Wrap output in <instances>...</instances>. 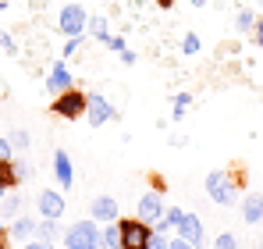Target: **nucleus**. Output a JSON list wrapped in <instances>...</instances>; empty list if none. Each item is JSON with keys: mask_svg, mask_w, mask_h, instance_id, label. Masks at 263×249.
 I'll return each mask as SVG.
<instances>
[{"mask_svg": "<svg viewBox=\"0 0 263 249\" xmlns=\"http://www.w3.org/2000/svg\"><path fill=\"white\" fill-rule=\"evenodd\" d=\"M64 249H103V242H100V224L92 217L89 221H75L64 232Z\"/></svg>", "mask_w": 263, "mask_h": 249, "instance_id": "obj_1", "label": "nucleus"}, {"mask_svg": "<svg viewBox=\"0 0 263 249\" xmlns=\"http://www.w3.org/2000/svg\"><path fill=\"white\" fill-rule=\"evenodd\" d=\"M118 228H121V249H149L153 224H146L139 217H121Z\"/></svg>", "mask_w": 263, "mask_h": 249, "instance_id": "obj_2", "label": "nucleus"}, {"mask_svg": "<svg viewBox=\"0 0 263 249\" xmlns=\"http://www.w3.org/2000/svg\"><path fill=\"white\" fill-rule=\"evenodd\" d=\"M86 103H89V96L82 93V89H68V93L53 96L50 111H53L57 118H64V121H79V118L86 114Z\"/></svg>", "mask_w": 263, "mask_h": 249, "instance_id": "obj_3", "label": "nucleus"}, {"mask_svg": "<svg viewBox=\"0 0 263 249\" xmlns=\"http://www.w3.org/2000/svg\"><path fill=\"white\" fill-rule=\"evenodd\" d=\"M206 196L214 200V203H220V207H231L235 203V182H231V171H210L206 174Z\"/></svg>", "mask_w": 263, "mask_h": 249, "instance_id": "obj_4", "label": "nucleus"}, {"mask_svg": "<svg viewBox=\"0 0 263 249\" xmlns=\"http://www.w3.org/2000/svg\"><path fill=\"white\" fill-rule=\"evenodd\" d=\"M89 25V11L82 7V4H64L61 7V18H57V29L71 40V36H82Z\"/></svg>", "mask_w": 263, "mask_h": 249, "instance_id": "obj_5", "label": "nucleus"}, {"mask_svg": "<svg viewBox=\"0 0 263 249\" xmlns=\"http://www.w3.org/2000/svg\"><path fill=\"white\" fill-rule=\"evenodd\" d=\"M89 96V103H86V118L92 128H103L107 121H114L118 118V111L110 107V100L103 96V93H86Z\"/></svg>", "mask_w": 263, "mask_h": 249, "instance_id": "obj_6", "label": "nucleus"}, {"mask_svg": "<svg viewBox=\"0 0 263 249\" xmlns=\"http://www.w3.org/2000/svg\"><path fill=\"white\" fill-rule=\"evenodd\" d=\"M178 239H185L189 246H196V249H199L203 242H206L203 221H199V217H196L192 210H185V214H181V221H178Z\"/></svg>", "mask_w": 263, "mask_h": 249, "instance_id": "obj_7", "label": "nucleus"}, {"mask_svg": "<svg viewBox=\"0 0 263 249\" xmlns=\"http://www.w3.org/2000/svg\"><path fill=\"white\" fill-rule=\"evenodd\" d=\"M89 217H92L96 224H114V221H121L118 200H114V196H96V200L89 203Z\"/></svg>", "mask_w": 263, "mask_h": 249, "instance_id": "obj_8", "label": "nucleus"}, {"mask_svg": "<svg viewBox=\"0 0 263 249\" xmlns=\"http://www.w3.org/2000/svg\"><path fill=\"white\" fill-rule=\"evenodd\" d=\"M164 192H146L142 200H139V207H135V217L139 221H146V224H157L160 217H164Z\"/></svg>", "mask_w": 263, "mask_h": 249, "instance_id": "obj_9", "label": "nucleus"}, {"mask_svg": "<svg viewBox=\"0 0 263 249\" xmlns=\"http://www.w3.org/2000/svg\"><path fill=\"white\" fill-rule=\"evenodd\" d=\"M68 89H75V75L68 72L64 61H57V64L50 68V75H46V93L61 96V93H68Z\"/></svg>", "mask_w": 263, "mask_h": 249, "instance_id": "obj_10", "label": "nucleus"}, {"mask_svg": "<svg viewBox=\"0 0 263 249\" xmlns=\"http://www.w3.org/2000/svg\"><path fill=\"white\" fill-rule=\"evenodd\" d=\"M36 207H40V214H43L46 221H61L64 217V196L61 192H53V189H43L40 192V200H36Z\"/></svg>", "mask_w": 263, "mask_h": 249, "instance_id": "obj_11", "label": "nucleus"}, {"mask_svg": "<svg viewBox=\"0 0 263 249\" xmlns=\"http://www.w3.org/2000/svg\"><path fill=\"white\" fill-rule=\"evenodd\" d=\"M53 174H57L61 189H71V185H75V167H71V157H68L64 150L53 153Z\"/></svg>", "mask_w": 263, "mask_h": 249, "instance_id": "obj_12", "label": "nucleus"}, {"mask_svg": "<svg viewBox=\"0 0 263 249\" xmlns=\"http://www.w3.org/2000/svg\"><path fill=\"white\" fill-rule=\"evenodd\" d=\"M242 217H246V224H263V196H246L242 200Z\"/></svg>", "mask_w": 263, "mask_h": 249, "instance_id": "obj_13", "label": "nucleus"}, {"mask_svg": "<svg viewBox=\"0 0 263 249\" xmlns=\"http://www.w3.org/2000/svg\"><path fill=\"white\" fill-rule=\"evenodd\" d=\"M0 214H7V217H22V192H18V189H7V192L0 196Z\"/></svg>", "mask_w": 263, "mask_h": 249, "instance_id": "obj_14", "label": "nucleus"}, {"mask_svg": "<svg viewBox=\"0 0 263 249\" xmlns=\"http://www.w3.org/2000/svg\"><path fill=\"white\" fill-rule=\"evenodd\" d=\"M181 214H185V210H178V207H167V210H164V217H160V221L153 224V232H160V235H164V232H171V228H178V221H181Z\"/></svg>", "mask_w": 263, "mask_h": 249, "instance_id": "obj_15", "label": "nucleus"}, {"mask_svg": "<svg viewBox=\"0 0 263 249\" xmlns=\"http://www.w3.org/2000/svg\"><path fill=\"white\" fill-rule=\"evenodd\" d=\"M0 189H18V171H14V161H0Z\"/></svg>", "mask_w": 263, "mask_h": 249, "instance_id": "obj_16", "label": "nucleus"}, {"mask_svg": "<svg viewBox=\"0 0 263 249\" xmlns=\"http://www.w3.org/2000/svg\"><path fill=\"white\" fill-rule=\"evenodd\" d=\"M100 242H103V249H121V228H118V221L114 224H103Z\"/></svg>", "mask_w": 263, "mask_h": 249, "instance_id": "obj_17", "label": "nucleus"}, {"mask_svg": "<svg viewBox=\"0 0 263 249\" xmlns=\"http://www.w3.org/2000/svg\"><path fill=\"white\" fill-rule=\"evenodd\" d=\"M89 36H92V40H107V36H110V25H107V18H103V14H92V18H89Z\"/></svg>", "mask_w": 263, "mask_h": 249, "instance_id": "obj_18", "label": "nucleus"}, {"mask_svg": "<svg viewBox=\"0 0 263 249\" xmlns=\"http://www.w3.org/2000/svg\"><path fill=\"white\" fill-rule=\"evenodd\" d=\"M36 235V224L29 221V217H14V224H11V239H32Z\"/></svg>", "mask_w": 263, "mask_h": 249, "instance_id": "obj_19", "label": "nucleus"}, {"mask_svg": "<svg viewBox=\"0 0 263 249\" xmlns=\"http://www.w3.org/2000/svg\"><path fill=\"white\" fill-rule=\"evenodd\" d=\"M36 239H43V242H53V239H57V221H40V224H36Z\"/></svg>", "mask_w": 263, "mask_h": 249, "instance_id": "obj_20", "label": "nucleus"}, {"mask_svg": "<svg viewBox=\"0 0 263 249\" xmlns=\"http://www.w3.org/2000/svg\"><path fill=\"white\" fill-rule=\"evenodd\" d=\"M235 25H238V32H249V29H256V18H253V11H238Z\"/></svg>", "mask_w": 263, "mask_h": 249, "instance_id": "obj_21", "label": "nucleus"}, {"mask_svg": "<svg viewBox=\"0 0 263 249\" xmlns=\"http://www.w3.org/2000/svg\"><path fill=\"white\" fill-rule=\"evenodd\" d=\"M189 103H192V96H189V93H178V96H175V121H181V118H185Z\"/></svg>", "mask_w": 263, "mask_h": 249, "instance_id": "obj_22", "label": "nucleus"}, {"mask_svg": "<svg viewBox=\"0 0 263 249\" xmlns=\"http://www.w3.org/2000/svg\"><path fill=\"white\" fill-rule=\"evenodd\" d=\"M7 143H11V146H14V150H22V153H25V150H29V143H32V139H29V132H11V139H7Z\"/></svg>", "mask_w": 263, "mask_h": 249, "instance_id": "obj_23", "label": "nucleus"}, {"mask_svg": "<svg viewBox=\"0 0 263 249\" xmlns=\"http://www.w3.org/2000/svg\"><path fill=\"white\" fill-rule=\"evenodd\" d=\"M181 54H199V36H196V32H185V40H181Z\"/></svg>", "mask_w": 263, "mask_h": 249, "instance_id": "obj_24", "label": "nucleus"}, {"mask_svg": "<svg viewBox=\"0 0 263 249\" xmlns=\"http://www.w3.org/2000/svg\"><path fill=\"white\" fill-rule=\"evenodd\" d=\"M217 249H238L235 235H231V232H220V235H217Z\"/></svg>", "mask_w": 263, "mask_h": 249, "instance_id": "obj_25", "label": "nucleus"}, {"mask_svg": "<svg viewBox=\"0 0 263 249\" xmlns=\"http://www.w3.org/2000/svg\"><path fill=\"white\" fill-rule=\"evenodd\" d=\"M0 50H4V54H18V43L11 40V36H7L4 29H0Z\"/></svg>", "mask_w": 263, "mask_h": 249, "instance_id": "obj_26", "label": "nucleus"}, {"mask_svg": "<svg viewBox=\"0 0 263 249\" xmlns=\"http://www.w3.org/2000/svg\"><path fill=\"white\" fill-rule=\"evenodd\" d=\"M14 171H18V182L32 178V164H29V161H14Z\"/></svg>", "mask_w": 263, "mask_h": 249, "instance_id": "obj_27", "label": "nucleus"}, {"mask_svg": "<svg viewBox=\"0 0 263 249\" xmlns=\"http://www.w3.org/2000/svg\"><path fill=\"white\" fill-rule=\"evenodd\" d=\"M107 50H114V54H121V50H128V46H125V36H107Z\"/></svg>", "mask_w": 263, "mask_h": 249, "instance_id": "obj_28", "label": "nucleus"}, {"mask_svg": "<svg viewBox=\"0 0 263 249\" xmlns=\"http://www.w3.org/2000/svg\"><path fill=\"white\" fill-rule=\"evenodd\" d=\"M0 161H14V146L7 139H0Z\"/></svg>", "mask_w": 263, "mask_h": 249, "instance_id": "obj_29", "label": "nucleus"}, {"mask_svg": "<svg viewBox=\"0 0 263 249\" xmlns=\"http://www.w3.org/2000/svg\"><path fill=\"white\" fill-rule=\"evenodd\" d=\"M79 46H82V36H71V40L64 43V57H71V54H75Z\"/></svg>", "mask_w": 263, "mask_h": 249, "instance_id": "obj_30", "label": "nucleus"}, {"mask_svg": "<svg viewBox=\"0 0 263 249\" xmlns=\"http://www.w3.org/2000/svg\"><path fill=\"white\" fill-rule=\"evenodd\" d=\"M149 249H167V239H164L160 232H153V239H149Z\"/></svg>", "mask_w": 263, "mask_h": 249, "instance_id": "obj_31", "label": "nucleus"}, {"mask_svg": "<svg viewBox=\"0 0 263 249\" xmlns=\"http://www.w3.org/2000/svg\"><path fill=\"white\" fill-rule=\"evenodd\" d=\"M149 185H153V192H164V189H167V182H164L160 174H149Z\"/></svg>", "mask_w": 263, "mask_h": 249, "instance_id": "obj_32", "label": "nucleus"}, {"mask_svg": "<svg viewBox=\"0 0 263 249\" xmlns=\"http://www.w3.org/2000/svg\"><path fill=\"white\" fill-rule=\"evenodd\" d=\"M167 249H196V246H189L185 239H167Z\"/></svg>", "mask_w": 263, "mask_h": 249, "instance_id": "obj_33", "label": "nucleus"}, {"mask_svg": "<svg viewBox=\"0 0 263 249\" xmlns=\"http://www.w3.org/2000/svg\"><path fill=\"white\" fill-rule=\"evenodd\" d=\"M22 249H53V242H43V239H40V242H25Z\"/></svg>", "mask_w": 263, "mask_h": 249, "instance_id": "obj_34", "label": "nucleus"}, {"mask_svg": "<svg viewBox=\"0 0 263 249\" xmlns=\"http://www.w3.org/2000/svg\"><path fill=\"white\" fill-rule=\"evenodd\" d=\"M253 32H256V43L263 46V22H256V29H253Z\"/></svg>", "mask_w": 263, "mask_h": 249, "instance_id": "obj_35", "label": "nucleus"}, {"mask_svg": "<svg viewBox=\"0 0 263 249\" xmlns=\"http://www.w3.org/2000/svg\"><path fill=\"white\" fill-rule=\"evenodd\" d=\"M157 4H160V11H171V4H175V0H157Z\"/></svg>", "mask_w": 263, "mask_h": 249, "instance_id": "obj_36", "label": "nucleus"}, {"mask_svg": "<svg viewBox=\"0 0 263 249\" xmlns=\"http://www.w3.org/2000/svg\"><path fill=\"white\" fill-rule=\"evenodd\" d=\"M185 4H192V7H203V4H206V0H185Z\"/></svg>", "mask_w": 263, "mask_h": 249, "instance_id": "obj_37", "label": "nucleus"}, {"mask_svg": "<svg viewBox=\"0 0 263 249\" xmlns=\"http://www.w3.org/2000/svg\"><path fill=\"white\" fill-rule=\"evenodd\" d=\"M0 249H7V235H0Z\"/></svg>", "mask_w": 263, "mask_h": 249, "instance_id": "obj_38", "label": "nucleus"}, {"mask_svg": "<svg viewBox=\"0 0 263 249\" xmlns=\"http://www.w3.org/2000/svg\"><path fill=\"white\" fill-rule=\"evenodd\" d=\"M0 235H4V224H0Z\"/></svg>", "mask_w": 263, "mask_h": 249, "instance_id": "obj_39", "label": "nucleus"}, {"mask_svg": "<svg viewBox=\"0 0 263 249\" xmlns=\"http://www.w3.org/2000/svg\"><path fill=\"white\" fill-rule=\"evenodd\" d=\"M0 196H4V189H0Z\"/></svg>", "mask_w": 263, "mask_h": 249, "instance_id": "obj_40", "label": "nucleus"}]
</instances>
